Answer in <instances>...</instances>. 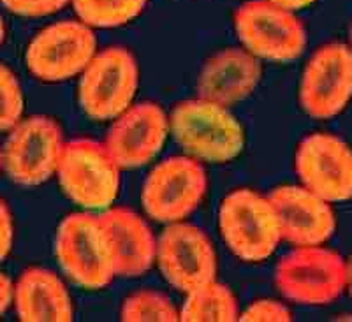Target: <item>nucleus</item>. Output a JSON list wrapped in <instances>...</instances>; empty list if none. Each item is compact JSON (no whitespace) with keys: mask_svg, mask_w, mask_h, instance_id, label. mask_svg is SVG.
I'll list each match as a JSON object with an SVG mask.
<instances>
[{"mask_svg":"<svg viewBox=\"0 0 352 322\" xmlns=\"http://www.w3.org/2000/svg\"><path fill=\"white\" fill-rule=\"evenodd\" d=\"M169 129L176 143L204 162H229L243 148V131L238 120L226 106L199 97L176 104Z\"/></svg>","mask_w":352,"mask_h":322,"instance_id":"nucleus-1","label":"nucleus"},{"mask_svg":"<svg viewBox=\"0 0 352 322\" xmlns=\"http://www.w3.org/2000/svg\"><path fill=\"white\" fill-rule=\"evenodd\" d=\"M55 254L69 279L85 289H104L116 277L111 247L99 215L65 217L56 231Z\"/></svg>","mask_w":352,"mask_h":322,"instance_id":"nucleus-2","label":"nucleus"},{"mask_svg":"<svg viewBox=\"0 0 352 322\" xmlns=\"http://www.w3.org/2000/svg\"><path fill=\"white\" fill-rule=\"evenodd\" d=\"M219 227L232 254L247 263H261L280 243V226L268 197L238 189L222 201Z\"/></svg>","mask_w":352,"mask_h":322,"instance_id":"nucleus-3","label":"nucleus"},{"mask_svg":"<svg viewBox=\"0 0 352 322\" xmlns=\"http://www.w3.org/2000/svg\"><path fill=\"white\" fill-rule=\"evenodd\" d=\"M275 283L298 305H329L347 287V263L340 254L319 245L298 247L280 259Z\"/></svg>","mask_w":352,"mask_h":322,"instance_id":"nucleus-4","label":"nucleus"},{"mask_svg":"<svg viewBox=\"0 0 352 322\" xmlns=\"http://www.w3.org/2000/svg\"><path fill=\"white\" fill-rule=\"evenodd\" d=\"M58 182L65 194L88 210L108 208L120 187V167L102 143L80 138L64 143Z\"/></svg>","mask_w":352,"mask_h":322,"instance_id":"nucleus-5","label":"nucleus"},{"mask_svg":"<svg viewBox=\"0 0 352 322\" xmlns=\"http://www.w3.org/2000/svg\"><path fill=\"white\" fill-rule=\"evenodd\" d=\"M140 83V69L129 50L111 46L97 52L81 72L78 97L94 120H113L131 106Z\"/></svg>","mask_w":352,"mask_h":322,"instance_id":"nucleus-6","label":"nucleus"},{"mask_svg":"<svg viewBox=\"0 0 352 322\" xmlns=\"http://www.w3.org/2000/svg\"><path fill=\"white\" fill-rule=\"evenodd\" d=\"M234 30L247 52L273 62H291L307 46V30L294 11L268 0H248L236 9Z\"/></svg>","mask_w":352,"mask_h":322,"instance_id":"nucleus-7","label":"nucleus"},{"mask_svg":"<svg viewBox=\"0 0 352 322\" xmlns=\"http://www.w3.org/2000/svg\"><path fill=\"white\" fill-rule=\"evenodd\" d=\"M62 148L60 125L50 116H30L11 129L2 150V167L18 185H41L56 173Z\"/></svg>","mask_w":352,"mask_h":322,"instance_id":"nucleus-8","label":"nucleus"},{"mask_svg":"<svg viewBox=\"0 0 352 322\" xmlns=\"http://www.w3.org/2000/svg\"><path fill=\"white\" fill-rule=\"evenodd\" d=\"M208 189L204 167L194 157H169L144 182V211L157 222H182L199 206Z\"/></svg>","mask_w":352,"mask_h":322,"instance_id":"nucleus-9","label":"nucleus"},{"mask_svg":"<svg viewBox=\"0 0 352 322\" xmlns=\"http://www.w3.org/2000/svg\"><path fill=\"white\" fill-rule=\"evenodd\" d=\"M97 53L94 30L80 20L48 25L28 44V71L37 80L56 83L83 72Z\"/></svg>","mask_w":352,"mask_h":322,"instance_id":"nucleus-10","label":"nucleus"},{"mask_svg":"<svg viewBox=\"0 0 352 322\" xmlns=\"http://www.w3.org/2000/svg\"><path fill=\"white\" fill-rule=\"evenodd\" d=\"M352 97V50L347 44L320 46L307 62L300 85V103L312 118H333Z\"/></svg>","mask_w":352,"mask_h":322,"instance_id":"nucleus-11","label":"nucleus"},{"mask_svg":"<svg viewBox=\"0 0 352 322\" xmlns=\"http://www.w3.org/2000/svg\"><path fill=\"white\" fill-rule=\"evenodd\" d=\"M157 261L164 279L185 294L215 280L212 242L192 224L173 222L162 233L157 243Z\"/></svg>","mask_w":352,"mask_h":322,"instance_id":"nucleus-12","label":"nucleus"},{"mask_svg":"<svg viewBox=\"0 0 352 322\" xmlns=\"http://www.w3.org/2000/svg\"><path fill=\"white\" fill-rule=\"evenodd\" d=\"M294 166L303 187L328 203L352 197V150L340 138L326 132L307 136Z\"/></svg>","mask_w":352,"mask_h":322,"instance_id":"nucleus-13","label":"nucleus"},{"mask_svg":"<svg viewBox=\"0 0 352 322\" xmlns=\"http://www.w3.org/2000/svg\"><path fill=\"white\" fill-rule=\"evenodd\" d=\"M169 118L155 103L129 106L116 116L106 136L104 147L118 167L144 166L164 147Z\"/></svg>","mask_w":352,"mask_h":322,"instance_id":"nucleus-14","label":"nucleus"},{"mask_svg":"<svg viewBox=\"0 0 352 322\" xmlns=\"http://www.w3.org/2000/svg\"><path fill=\"white\" fill-rule=\"evenodd\" d=\"M266 197L275 210L285 242L296 247L322 245L335 233L336 220L329 203L308 189L284 185L273 189Z\"/></svg>","mask_w":352,"mask_h":322,"instance_id":"nucleus-15","label":"nucleus"},{"mask_svg":"<svg viewBox=\"0 0 352 322\" xmlns=\"http://www.w3.org/2000/svg\"><path fill=\"white\" fill-rule=\"evenodd\" d=\"M111 247L115 275L134 279L152 268L157 242L148 224L129 208H109L99 215Z\"/></svg>","mask_w":352,"mask_h":322,"instance_id":"nucleus-16","label":"nucleus"},{"mask_svg":"<svg viewBox=\"0 0 352 322\" xmlns=\"http://www.w3.org/2000/svg\"><path fill=\"white\" fill-rule=\"evenodd\" d=\"M261 64L247 50L226 48L215 53L201 69L197 97L220 106H232L247 99L261 80Z\"/></svg>","mask_w":352,"mask_h":322,"instance_id":"nucleus-17","label":"nucleus"},{"mask_svg":"<svg viewBox=\"0 0 352 322\" xmlns=\"http://www.w3.org/2000/svg\"><path fill=\"white\" fill-rule=\"evenodd\" d=\"M16 314L23 322H69L72 305L62 280L44 268H28L12 289Z\"/></svg>","mask_w":352,"mask_h":322,"instance_id":"nucleus-18","label":"nucleus"},{"mask_svg":"<svg viewBox=\"0 0 352 322\" xmlns=\"http://www.w3.org/2000/svg\"><path fill=\"white\" fill-rule=\"evenodd\" d=\"M240 319L238 301L229 287L215 280L188 292L180 310L185 322H232Z\"/></svg>","mask_w":352,"mask_h":322,"instance_id":"nucleus-19","label":"nucleus"},{"mask_svg":"<svg viewBox=\"0 0 352 322\" xmlns=\"http://www.w3.org/2000/svg\"><path fill=\"white\" fill-rule=\"evenodd\" d=\"M78 20L90 28H115L143 12L146 0H71Z\"/></svg>","mask_w":352,"mask_h":322,"instance_id":"nucleus-20","label":"nucleus"},{"mask_svg":"<svg viewBox=\"0 0 352 322\" xmlns=\"http://www.w3.org/2000/svg\"><path fill=\"white\" fill-rule=\"evenodd\" d=\"M120 319L125 322H176L180 321V312L176 310L168 296L146 289L125 299Z\"/></svg>","mask_w":352,"mask_h":322,"instance_id":"nucleus-21","label":"nucleus"},{"mask_svg":"<svg viewBox=\"0 0 352 322\" xmlns=\"http://www.w3.org/2000/svg\"><path fill=\"white\" fill-rule=\"evenodd\" d=\"M23 94L16 76L0 64V131H11L21 120Z\"/></svg>","mask_w":352,"mask_h":322,"instance_id":"nucleus-22","label":"nucleus"},{"mask_svg":"<svg viewBox=\"0 0 352 322\" xmlns=\"http://www.w3.org/2000/svg\"><path fill=\"white\" fill-rule=\"evenodd\" d=\"M12 14L23 18H44L62 11L71 0H0Z\"/></svg>","mask_w":352,"mask_h":322,"instance_id":"nucleus-23","label":"nucleus"},{"mask_svg":"<svg viewBox=\"0 0 352 322\" xmlns=\"http://www.w3.org/2000/svg\"><path fill=\"white\" fill-rule=\"evenodd\" d=\"M240 321L243 322H289L292 321V314L287 306L273 299H259L248 306L241 314Z\"/></svg>","mask_w":352,"mask_h":322,"instance_id":"nucleus-24","label":"nucleus"},{"mask_svg":"<svg viewBox=\"0 0 352 322\" xmlns=\"http://www.w3.org/2000/svg\"><path fill=\"white\" fill-rule=\"evenodd\" d=\"M12 247V219L11 211L2 197H0V263L8 257Z\"/></svg>","mask_w":352,"mask_h":322,"instance_id":"nucleus-25","label":"nucleus"},{"mask_svg":"<svg viewBox=\"0 0 352 322\" xmlns=\"http://www.w3.org/2000/svg\"><path fill=\"white\" fill-rule=\"evenodd\" d=\"M12 283L11 280L6 277V275L0 273V317L4 315V312L8 310V306L12 301Z\"/></svg>","mask_w":352,"mask_h":322,"instance_id":"nucleus-26","label":"nucleus"},{"mask_svg":"<svg viewBox=\"0 0 352 322\" xmlns=\"http://www.w3.org/2000/svg\"><path fill=\"white\" fill-rule=\"evenodd\" d=\"M268 2H272L275 6H280L284 9H289V11H300V9L312 6L316 0H268Z\"/></svg>","mask_w":352,"mask_h":322,"instance_id":"nucleus-27","label":"nucleus"},{"mask_svg":"<svg viewBox=\"0 0 352 322\" xmlns=\"http://www.w3.org/2000/svg\"><path fill=\"white\" fill-rule=\"evenodd\" d=\"M347 287H349V292H351V298H352V255L347 263Z\"/></svg>","mask_w":352,"mask_h":322,"instance_id":"nucleus-28","label":"nucleus"},{"mask_svg":"<svg viewBox=\"0 0 352 322\" xmlns=\"http://www.w3.org/2000/svg\"><path fill=\"white\" fill-rule=\"evenodd\" d=\"M4 37H6V27H4V20L0 17V46L4 43Z\"/></svg>","mask_w":352,"mask_h":322,"instance_id":"nucleus-29","label":"nucleus"},{"mask_svg":"<svg viewBox=\"0 0 352 322\" xmlns=\"http://www.w3.org/2000/svg\"><path fill=\"white\" fill-rule=\"evenodd\" d=\"M349 37H351V43H352V23H351V30H349Z\"/></svg>","mask_w":352,"mask_h":322,"instance_id":"nucleus-30","label":"nucleus"},{"mask_svg":"<svg viewBox=\"0 0 352 322\" xmlns=\"http://www.w3.org/2000/svg\"><path fill=\"white\" fill-rule=\"evenodd\" d=\"M0 169H2V150H0Z\"/></svg>","mask_w":352,"mask_h":322,"instance_id":"nucleus-31","label":"nucleus"}]
</instances>
